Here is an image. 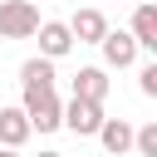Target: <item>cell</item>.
Instances as JSON below:
<instances>
[{"label":"cell","instance_id":"cell-1","mask_svg":"<svg viewBox=\"0 0 157 157\" xmlns=\"http://www.w3.org/2000/svg\"><path fill=\"white\" fill-rule=\"evenodd\" d=\"M39 5L34 0H0V39H34Z\"/></svg>","mask_w":157,"mask_h":157},{"label":"cell","instance_id":"cell-2","mask_svg":"<svg viewBox=\"0 0 157 157\" xmlns=\"http://www.w3.org/2000/svg\"><path fill=\"white\" fill-rule=\"evenodd\" d=\"M20 108H25V118H29V132H54V128H59V113H64V103H59V93H54V88L25 93V98H20Z\"/></svg>","mask_w":157,"mask_h":157},{"label":"cell","instance_id":"cell-3","mask_svg":"<svg viewBox=\"0 0 157 157\" xmlns=\"http://www.w3.org/2000/svg\"><path fill=\"white\" fill-rule=\"evenodd\" d=\"M103 103H88V98H69L64 103V113H59V128H69L74 137H93L98 128H103Z\"/></svg>","mask_w":157,"mask_h":157},{"label":"cell","instance_id":"cell-4","mask_svg":"<svg viewBox=\"0 0 157 157\" xmlns=\"http://www.w3.org/2000/svg\"><path fill=\"white\" fill-rule=\"evenodd\" d=\"M98 49H103V69H132L137 64V44H132V34L128 29H108L103 39H98Z\"/></svg>","mask_w":157,"mask_h":157},{"label":"cell","instance_id":"cell-5","mask_svg":"<svg viewBox=\"0 0 157 157\" xmlns=\"http://www.w3.org/2000/svg\"><path fill=\"white\" fill-rule=\"evenodd\" d=\"M34 39H39V59H64V54L74 49V34H69L64 20H39Z\"/></svg>","mask_w":157,"mask_h":157},{"label":"cell","instance_id":"cell-6","mask_svg":"<svg viewBox=\"0 0 157 157\" xmlns=\"http://www.w3.org/2000/svg\"><path fill=\"white\" fill-rule=\"evenodd\" d=\"M69 83H74V98H88V103H103V98H108V88H113V78H108V69H103V64H83Z\"/></svg>","mask_w":157,"mask_h":157},{"label":"cell","instance_id":"cell-7","mask_svg":"<svg viewBox=\"0 0 157 157\" xmlns=\"http://www.w3.org/2000/svg\"><path fill=\"white\" fill-rule=\"evenodd\" d=\"M64 25H69L74 44H98V39L108 34V20H103V10H93V5L74 10V20H64Z\"/></svg>","mask_w":157,"mask_h":157},{"label":"cell","instance_id":"cell-8","mask_svg":"<svg viewBox=\"0 0 157 157\" xmlns=\"http://www.w3.org/2000/svg\"><path fill=\"white\" fill-rule=\"evenodd\" d=\"M93 137L103 142L108 157H128V152H132V123H128V118H103V128H98Z\"/></svg>","mask_w":157,"mask_h":157},{"label":"cell","instance_id":"cell-9","mask_svg":"<svg viewBox=\"0 0 157 157\" xmlns=\"http://www.w3.org/2000/svg\"><path fill=\"white\" fill-rule=\"evenodd\" d=\"M29 142V118H25V108L15 103V108H0V147H25Z\"/></svg>","mask_w":157,"mask_h":157},{"label":"cell","instance_id":"cell-10","mask_svg":"<svg viewBox=\"0 0 157 157\" xmlns=\"http://www.w3.org/2000/svg\"><path fill=\"white\" fill-rule=\"evenodd\" d=\"M54 83H59V78H54V59H39V54H34V59L20 64V88H25V93L54 88Z\"/></svg>","mask_w":157,"mask_h":157},{"label":"cell","instance_id":"cell-11","mask_svg":"<svg viewBox=\"0 0 157 157\" xmlns=\"http://www.w3.org/2000/svg\"><path fill=\"white\" fill-rule=\"evenodd\" d=\"M128 34H132V44H137V49H157V5H137V10H132Z\"/></svg>","mask_w":157,"mask_h":157},{"label":"cell","instance_id":"cell-12","mask_svg":"<svg viewBox=\"0 0 157 157\" xmlns=\"http://www.w3.org/2000/svg\"><path fill=\"white\" fill-rule=\"evenodd\" d=\"M132 152H137V157H157V123L132 128Z\"/></svg>","mask_w":157,"mask_h":157},{"label":"cell","instance_id":"cell-13","mask_svg":"<svg viewBox=\"0 0 157 157\" xmlns=\"http://www.w3.org/2000/svg\"><path fill=\"white\" fill-rule=\"evenodd\" d=\"M137 88H142L147 98H157V64H142V69H137Z\"/></svg>","mask_w":157,"mask_h":157},{"label":"cell","instance_id":"cell-14","mask_svg":"<svg viewBox=\"0 0 157 157\" xmlns=\"http://www.w3.org/2000/svg\"><path fill=\"white\" fill-rule=\"evenodd\" d=\"M39 157H64V152H54V147H44V152H39Z\"/></svg>","mask_w":157,"mask_h":157},{"label":"cell","instance_id":"cell-15","mask_svg":"<svg viewBox=\"0 0 157 157\" xmlns=\"http://www.w3.org/2000/svg\"><path fill=\"white\" fill-rule=\"evenodd\" d=\"M0 157H20V152H15V147H0Z\"/></svg>","mask_w":157,"mask_h":157},{"label":"cell","instance_id":"cell-16","mask_svg":"<svg viewBox=\"0 0 157 157\" xmlns=\"http://www.w3.org/2000/svg\"><path fill=\"white\" fill-rule=\"evenodd\" d=\"M142 5H157V0H142Z\"/></svg>","mask_w":157,"mask_h":157}]
</instances>
